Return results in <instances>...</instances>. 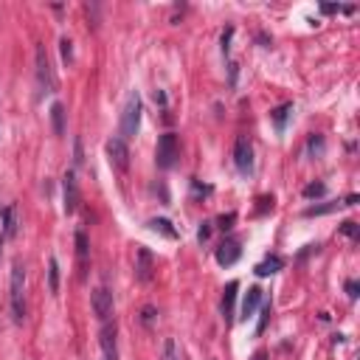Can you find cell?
Instances as JSON below:
<instances>
[{
  "instance_id": "10",
  "label": "cell",
  "mask_w": 360,
  "mask_h": 360,
  "mask_svg": "<svg viewBox=\"0 0 360 360\" xmlns=\"http://www.w3.org/2000/svg\"><path fill=\"white\" fill-rule=\"evenodd\" d=\"M118 329H115V321H104L102 326V349H104V360H118Z\"/></svg>"
},
{
  "instance_id": "20",
  "label": "cell",
  "mask_w": 360,
  "mask_h": 360,
  "mask_svg": "<svg viewBox=\"0 0 360 360\" xmlns=\"http://www.w3.org/2000/svg\"><path fill=\"white\" fill-rule=\"evenodd\" d=\"M270 315H273V302H262V307H259V321H256V335H262L265 329H267Z\"/></svg>"
},
{
  "instance_id": "4",
  "label": "cell",
  "mask_w": 360,
  "mask_h": 360,
  "mask_svg": "<svg viewBox=\"0 0 360 360\" xmlns=\"http://www.w3.org/2000/svg\"><path fill=\"white\" fill-rule=\"evenodd\" d=\"M34 63H37V85H40V90H43V93H54V90H56V76H54L51 56H48L45 45H37Z\"/></svg>"
},
{
  "instance_id": "31",
  "label": "cell",
  "mask_w": 360,
  "mask_h": 360,
  "mask_svg": "<svg viewBox=\"0 0 360 360\" xmlns=\"http://www.w3.org/2000/svg\"><path fill=\"white\" fill-rule=\"evenodd\" d=\"M357 290H360V284H357L355 279H349V282H346V295L352 298V302H355V298H357Z\"/></svg>"
},
{
  "instance_id": "28",
  "label": "cell",
  "mask_w": 360,
  "mask_h": 360,
  "mask_svg": "<svg viewBox=\"0 0 360 360\" xmlns=\"http://www.w3.org/2000/svg\"><path fill=\"white\" fill-rule=\"evenodd\" d=\"M141 321H144V326L153 324V321H155V307H144V310H141Z\"/></svg>"
},
{
  "instance_id": "24",
  "label": "cell",
  "mask_w": 360,
  "mask_h": 360,
  "mask_svg": "<svg viewBox=\"0 0 360 360\" xmlns=\"http://www.w3.org/2000/svg\"><path fill=\"white\" fill-rule=\"evenodd\" d=\"M161 360H180V349H177V341H175V338H166Z\"/></svg>"
},
{
  "instance_id": "25",
  "label": "cell",
  "mask_w": 360,
  "mask_h": 360,
  "mask_svg": "<svg viewBox=\"0 0 360 360\" xmlns=\"http://www.w3.org/2000/svg\"><path fill=\"white\" fill-rule=\"evenodd\" d=\"M59 48H63V63L71 65L74 63V43L68 37H63V40H59Z\"/></svg>"
},
{
  "instance_id": "35",
  "label": "cell",
  "mask_w": 360,
  "mask_h": 360,
  "mask_svg": "<svg viewBox=\"0 0 360 360\" xmlns=\"http://www.w3.org/2000/svg\"><path fill=\"white\" fill-rule=\"evenodd\" d=\"M0 248H3V236H0Z\"/></svg>"
},
{
  "instance_id": "2",
  "label": "cell",
  "mask_w": 360,
  "mask_h": 360,
  "mask_svg": "<svg viewBox=\"0 0 360 360\" xmlns=\"http://www.w3.org/2000/svg\"><path fill=\"white\" fill-rule=\"evenodd\" d=\"M141 96L138 90H130L127 99H124V107H122V118H118V138H135L138 135V127H141Z\"/></svg>"
},
{
  "instance_id": "29",
  "label": "cell",
  "mask_w": 360,
  "mask_h": 360,
  "mask_svg": "<svg viewBox=\"0 0 360 360\" xmlns=\"http://www.w3.org/2000/svg\"><path fill=\"white\" fill-rule=\"evenodd\" d=\"M231 37H234V28H225L223 32V54L228 56V51H231Z\"/></svg>"
},
{
  "instance_id": "22",
  "label": "cell",
  "mask_w": 360,
  "mask_h": 360,
  "mask_svg": "<svg viewBox=\"0 0 360 360\" xmlns=\"http://www.w3.org/2000/svg\"><path fill=\"white\" fill-rule=\"evenodd\" d=\"M324 149H326L324 135H310V141H307V158H321Z\"/></svg>"
},
{
  "instance_id": "23",
  "label": "cell",
  "mask_w": 360,
  "mask_h": 360,
  "mask_svg": "<svg viewBox=\"0 0 360 360\" xmlns=\"http://www.w3.org/2000/svg\"><path fill=\"white\" fill-rule=\"evenodd\" d=\"M48 290L56 295L59 293V262L51 256V262H48Z\"/></svg>"
},
{
  "instance_id": "7",
  "label": "cell",
  "mask_w": 360,
  "mask_h": 360,
  "mask_svg": "<svg viewBox=\"0 0 360 360\" xmlns=\"http://www.w3.org/2000/svg\"><path fill=\"white\" fill-rule=\"evenodd\" d=\"M239 256H243V243H239L236 236H225L223 243L217 245V251H214V259H217V265H223V267L236 265Z\"/></svg>"
},
{
  "instance_id": "16",
  "label": "cell",
  "mask_w": 360,
  "mask_h": 360,
  "mask_svg": "<svg viewBox=\"0 0 360 360\" xmlns=\"http://www.w3.org/2000/svg\"><path fill=\"white\" fill-rule=\"evenodd\" d=\"M282 259L279 256H267L265 262H259L256 265V276H273V273H279V270H282Z\"/></svg>"
},
{
  "instance_id": "32",
  "label": "cell",
  "mask_w": 360,
  "mask_h": 360,
  "mask_svg": "<svg viewBox=\"0 0 360 360\" xmlns=\"http://www.w3.org/2000/svg\"><path fill=\"white\" fill-rule=\"evenodd\" d=\"M74 155H76L74 161H76V166H79V164L85 161V158H82V138H76V141H74Z\"/></svg>"
},
{
  "instance_id": "5",
  "label": "cell",
  "mask_w": 360,
  "mask_h": 360,
  "mask_svg": "<svg viewBox=\"0 0 360 360\" xmlns=\"http://www.w3.org/2000/svg\"><path fill=\"white\" fill-rule=\"evenodd\" d=\"M234 166L243 177L254 175V144L248 135H239L234 144Z\"/></svg>"
},
{
  "instance_id": "9",
  "label": "cell",
  "mask_w": 360,
  "mask_h": 360,
  "mask_svg": "<svg viewBox=\"0 0 360 360\" xmlns=\"http://www.w3.org/2000/svg\"><path fill=\"white\" fill-rule=\"evenodd\" d=\"M90 304H93V313H96V318L102 324L110 321V315H113V293L107 287H96L93 293H90Z\"/></svg>"
},
{
  "instance_id": "8",
  "label": "cell",
  "mask_w": 360,
  "mask_h": 360,
  "mask_svg": "<svg viewBox=\"0 0 360 360\" xmlns=\"http://www.w3.org/2000/svg\"><path fill=\"white\" fill-rule=\"evenodd\" d=\"M63 208H65V214H74L79 208V183H76L74 169H68L63 177Z\"/></svg>"
},
{
  "instance_id": "11",
  "label": "cell",
  "mask_w": 360,
  "mask_h": 360,
  "mask_svg": "<svg viewBox=\"0 0 360 360\" xmlns=\"http://www.w3.org/2000/svg\"><path fill=\"white\" fill-rule=\"evenodd\" d=\"M155 270V259L149 254V248H138V259H135V279L138 282H149Z\"/></svg>"
},
{
  "instance_id": "3",
  "label": "cell",
  "mask_w": 360,
  "mask_h": 360,
  "mask_svg": "<svg viewBox=\"0 0 360 360\" xmlns=\"http://www.w3.org/2000/svg\"><path fill=\"white\" fill-rule=\"evenodd\" d=\"M177 155H180V144H177V135L175 133H164L158 138V149H155V164L158 169H172L177 164Z\"/></svg>"
},
{
  "instance_id": "13",
  "label": "cell",
  "mask_w": 360,
  "mask_h": 360,
  "mask_svg": "<svg viewBox=\"0 0 360 360\" xmlns=\"http://www.w3.org/2000/svg\"><path fill=\"white\" fill-rule=\"evenodd\" d=\"M262 302H265L262 287H248V293H245V298H243V318L248 321L251 315H256V310L262 307Z\"/></svg>"
},
{
  "instance_id": "27",
  "label": "cell",
  "mask_w": 360,
  "mask_h": 360,
  "mask_svg": "<svg viewBox=\"0 0 360 360\" xmlns=\"http://www.w3.org/2000/svg\"><path fill=\"white\" fill-rule=\"evenodd\" d=\"M341 231H344L349 239H357V236H360V228H357V223H352V220L341 223Z\"/></svg>"
},
{
  "instance_id": "6",
  "label": "cell",
  "mask_w": 360,
  "mask_h": 360,
  "mask_svg": "<svg viewBox=\"0 0 360 360\" xmlns=\"http://www.w3.org/2000/svg\"><path fill=\"white\" fill-rule=\"evenodd\" d=\"M107 161H110V166L115 172H127V166H130V146H127L124 138L113 135L107 141Z\"/></svg>"
},
{
  "instance_id": "18",
  "label": "cell",
  "mask_w": 360,
  "mask_h": 360,
  "mask_svg": "<svg viewBox=\"0 0 360 360\" xmlns=\"http://www.w3.org/2000/svg\"><path fill=\"white\" fill-rule=\"evenodd\" d=\"M51 122H54L56 135H65V107L59 102H54V107H51Z\"/></svg>"
},
{
  "instance_id": "34",
  "label": "cell",
  "mask_w": 360,
  "mask_h": 360,
  "mask_svg": "<svg viewBox=\"0 0 360 360\" xmlns=\"http://www.w3.org/2000/svg\"><path fill=\"white\" fill-rule=\"evenodd\" d=\"M251 360H267V355H265V352H256V355H254Z\"/></svg>"
},
{
  "instance_id": "19",
  "label": "cell",
  "mask_w": 360,
  "mask_h": 360,
  "mask_svg": "<svg viewBox=\"0 0 360 360\" xmlns=\"http://www.w3.org/2000/svg\"><path fill=\"white\" fill-rule=\"evenodd\" d=\"M17 234V212L14 205H6L3 208V236H14Z\"/></svg>"
},
{
  "instance_id": "15",
  "label": "cell",
  "mask_w": 360,
  "mask_h": 360,
  "mask_svg": "<svg viewBox=\"0 0 360 360\" xmlns=\"http://www.w3.org/2000/svg\"><path fill=\"white\" fill-rule=\"evenodd\" d=\"M87 259H90L87 234L79 228V231H76V262H79V270H82V279H85V270H87Z\"/></svg>"
},
{
  "instance_id": "33",
  "label": "cell",
  "mask_w": 360,
  "mask_h": 360,
  "mask_svg": "<svg viewBox=\"0 0 360 360\" xmlns=\"http://www.w3.org/2000/svg\"><path fill=\"white\" fill-rule=\"evenodd\" d=\"M234 220H236V217H234V214H228V217H220V228H223V231H228V228H231V223H234Z\"/></svg>"
},
{
  "instance_id": "1",
  "label": "cell",
  "mask_w": 360,
  "mask_h": 360,
  "mask_svg": "<svg viewBox=\"0 0 360 360\" xmlns=\"http://www.w3.org/2000/svg\"><path fill=\"white\" fill-rule=\"evenodd\" d=\"M9 307H12V321H14V324H23V321H25V265H23L20 259L12 262Z\"/></svg>"
},
{
  "instance_id": "12",
  "label": "cell",
  "mask_w": 360,
  "mask_h": 360,
  "mask_svg": "<svg viewBox=\"0 0 360 360\" xmlns=\"http://www.w3.org/2000/svg\"><path fill=\"white\" fill-rule=\"evenodd\" d=\"M236 290H239V284H236V282H228V284H225V290H223V302H220V310H223V321H225V326H231V324H234Z\"/></svg>"
},
{
  "instance_id": "21",
  "label": "cell",
  "mask_w": 360,
  "mask_h": 360,
  "mask_svg": "<svg viewBox=\"0 0 360 360\" xmlns=\"http://www.w3.org/2000/svg\"><path fill=\"white\" fill-rule=\"evenodd\" d=\"M149 228H153L155 234H164L166 239H177V231L172 228V223L169 220H164V217H158V220H149Z\"/></svg>"
},
{
  "instance_id": "17",
  "label": "cell",
  "mask_w": 360,
  "mask_h": 360,
  "mask_svg": "<svg viewBox=\"0 0 360 360\" xmlns=\"http://www.w3.org/2000/svg\"><path fill=\"white\" fill-rule=\"evenodd\" d=\"M344 205V200H329V203H321V205H310L304 217H321V214H329V212H338Z\"/></svg>"
},
{
  "instance_id": "26",
  "label": "cell",
  "mask_w": 360,
  "mask_h": 360,
  "mask_svg": "<svg viewBox=\"0 0 360 360\" xmlns=\"http://www.w3.org/2000/svg\"><path fill=\"white\" fill-rule=\"evenodd\" d=\"M324 192H326V186H324V183H310V186H304V197H307V200L321 197Z\"/></svg>"
},
{
  "instance_id": "30",
  "label": "cell",
  "mask_w": 360,
  "mask_h": 360,
  "mask_svg": "<svg viewBox=\"0 0 360 360\" xmlns=\"http://www.w3.org/2000/svg\"><path fill=\"white\" fill-rule=\"evenodd\" d=\"M208 236H212V223H203L200 231H197V239H200V243H205Z\"/></svg>"
},
{
  "instance_id": "14",
  "label": "cell",
  "mask_w": 360,
  "mask_h": 360,
  "mask_svg": "<svg viewBox=\"0 0 360 360\" xmlns=\"http://www.w3.org/2000/svg\"><path fill=\"white\" fill-rule=\"evenodd\" d=\"M290 115H293V104H279L276 110H270V124L276 127V133H284L287 130V122H290Z\"/></svg>"
}]
</instances>
